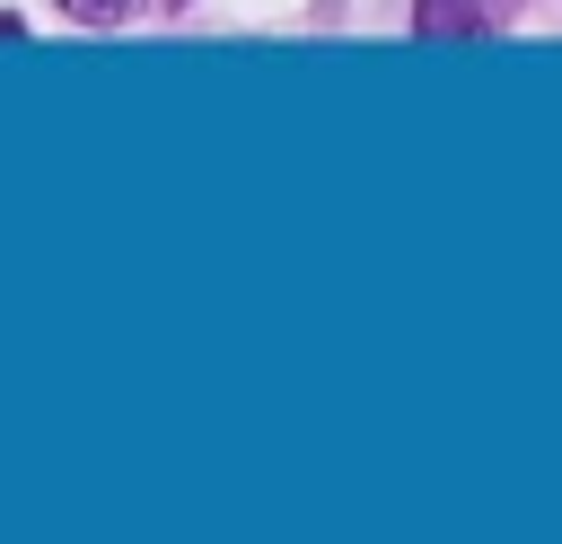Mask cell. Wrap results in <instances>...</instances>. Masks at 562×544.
<instances>
[{
	"label": "cell",
	"instance_id": "obj_1",
	"mask_svg": "<svg viewBox=\"0 0 562 544\" xmlns=\"http://www.w3.org/2000/svg\"><path fill=\"white\" fill-rule=\"evenodd\" d=\"M483 0H422V35H474Z\"/></svg>",
	"mask_w": 562,
	"mask_h": 544
},
{
	"label": "cell",
	"instance_id": "obj_2",
	"mask_svg": "<svg viewBox=\"0 0 562 544\" xmlns=\"http://www.w3.org/2000/svg\"><path fill=\"white\" fill-rule=\"evenodd\" d=\"M61 9H70L79 26H123V18L140 9V0H61Z\"/></svg>",
	"mask_w": 562,
	"mask_h": 544
}]
</instances>
